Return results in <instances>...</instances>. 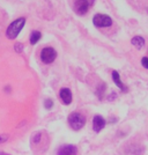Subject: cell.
Segmentation results:
<instances>
[{"instance_id": "1", "label": "cell", "mask_w": 148, "mask_h": 155, "mask_svg": "<svg viewBox=\"0 0 148 155\" xmlns=\"http://www.w3.org/2000/svg\"><path fill=\"white\" fill-rule=\"evenodd\" d=\"M26 25V19L25 18H19V19L14 20L13 22L7 27L6 29V37L9 39H15L21 30L23 29V27Z\"/></svg>"}, {"instance_id": "2", "label": "cell", "mask_w": 148, "mask_h": 155, "mask_svg": "<svg viewBox=\"0 0 148 155\" xmlns=\"http://www.w3.org/2000/svg\"><path fill=\"white\" fill-rule=\"evenodd\" d=\"M67 122H68L72 130L79 131V130H81L84 126V124H86V117L82 114H80V112H72L71 115L68 116Z\"/></svg>"}, {"instance_id": "3", "label": "cell", "mask_w": 148, "mask_h": 155, "mask_svg": "<svg viewBox=\"0 0 148 155\" xmlns=\"http://www.w3.org/2000/svg\"><path fill=\"white\" fill-rule=\"evenodd\" d=\"M93 23L94 26L98 27V28H108V27L112 26V19L109 15L105 14H95L93 18Z\"/></svg>"}, {"instance_id": "4", "label": "cell", "mask_w": 148, "mask_h": 155, "mask_svg": "<svg viewBox=\"0 0 148 155\" xmlns=\"http://www.w3.org/2000/svg\"><path fill=\"white\" fill-rule=\"evenodd\" d=\"M56 58H57V51L51 46L44 48L41 51V60L44 64H52L56 60Z\"/></svg>"}, {"instance_id": "5", "label": "cell", "mask_w": 148, "mask_h": 155, "mask_svg": "<svg viewBox=\"0 0 148 155\" xmlns=\"http://www.w3.org/2000/svg\"><path fill=\"white\" fill-rule=\"evenodd\" d=\"M91 6L89 0H75L74 1V12L77 15H84L89 11V7Z\"/></svg>"}, {"instance_id": "6", "label": "cell", "mask_w": 148, "mask_h": 155, "mask_svg": "<svg viewBox=\"0 0 148 155\" xmlns=\"http://www.w3.org/2000/svg\"><path fill=\"white\" fill-rule=\"evenodd\" d=\"M105 125H107V122H105V119L102 116L96 115V116L94 117V119H93V130L96 133L101 132L105 127Z\"/></svg>"}, {"instance_id": "7", "label": "cell", "mask_w": 148, "mask_h": 155, "mask_svg": "<svg viewBox=\"0 0 148 155\" xmlns=\"http://www.w3.org/2000/svg\"><path fill=\"white\" fill-rule=\"evenodd\" d=\"M59 97H60V100H61V102L66 105H68V104L72 103V100H73V97H72V91L70 88H61L60 91H59Z\"/></svg>"}, {"instance_id": "8", "label": "cell", "mask_w": 148, "mask_h": 155, "mask_svg": "<svg viewBox=\"0 0 148 155\" xmlns=\"http://www.w3.org/2000/svg\"><path fill=\"white\" fill-rule=\"evenodd\" d=\"M77 148L74 145H64L58 149V155H77Z\"/></svg>"}, {"instance_id": "9", "label": "cell", "mask_w": 148, "mask_h": 155, "mask_svg": "<svg viewBox=\"0 0 148 155\" xmlns=\"http://www.w3.org/2000/svg\"><path fill=\"white\" fill-rule=\"evenodd\" d=\"M111 75H112V80H113L115 84H116V86L119 88V89H120V91H127V87H126V86L122 82V79H120V75H119V73H118V72L112 71Z\"/></svg>"}, {"instance_id": "10", "label": "cell", "mask_w": 148, "mask_h": 155, "mask_svg": "<svg viewBox=\"0 0 148 155\" xmlns=\"http://www.w3.org/2000/svg\"><path fill=\"white\" fill-rule=\"evenodd\" d=\"M145 38L143 37H141V36H134L133 38L131 39V44L133 46H135L138 50H140V49H142L143 46H145Z\"/></svg>"}, {"instance_id": "11", "label": "cell", "mask_w": 148, "mask_h": 155, "mask_svg": "<svg viewBox=\"0 0 148 155\" xmlns=\"http://www.w3.org/2000/svg\"><path fill=\"white\" fill-rule=\"evenodd\" d=\"M41 37H42L41 31H38V30H34V31H31V34H30V38H29L30 44H31V45H35L39 39H41Z\"/></svg>"}, {"instance_id": "12", "label": "cell", "mask_w": 148, "mask_h": 155, "mask_svg": "<svg viewBox=\"0 0 148 155\" xmlns=\"http://www.w3.org/2000/svg\"><path fill=\"white\" fill-rule=\"evenodd\" d=\"M105 84H102L98 88H97V91H96V94H97V96H98V98L100 100H102L103 98V94H104V91H105Z\"/></svg>"}, {"instance_id": "13", "label": "cell", "mask_w": 148, "mask_h": 155, "mask_svg": "<svg viewBox=\"0 0 148 155\" xmlns=\"http://www.w3.org/2000/svg\"><path fill=\"white\" fill-rule=\"evenodd\" d=\"M41 137H42V134L39 132L38 133H34V136L31 138V142L32 143H38L41 141Z\"/></svg>"}, {"instance_id": "14", "label": "cell", "mask_w": 148, "mask_h": 155, "mask_svg": "<svg viewBox=\"0 0 148 155\" xmlns=\"http://www.w3.org/2000/svg\"><path fill=\"white\" fill-rule=\"evenodd\" d=\"M44 105L48 110L52 109V107H53V101H52L51 98H46L44 101Z\"/></svg>"}, {"instance_id": "15", "label": "cell", "mask_w": 148, "mask_h": 155, "mask_svg": "<svg viewBox=\"0 0 148 155\" xmlns=\"http://www.w3.org/2000/svg\"><path fill=\"white\" fill-rule=\"evenodd\" d=\"M14 50L16 52H22L23 51V44H21V43H16L15 45H14Z\"/></svg>"}, {"instance_id": "16", "label": "cell", "mask_w": 148, "mask_h": 155, "mask_svg": "<svg viewBox=\"0 0 148 155\" xmlns=\"http://www.w3.org/2000/svg\"><path fill=\"white\" fill-rule=\"evenodd\" d=\"M141 65L146 70H148V57H143V58L141 59Z\"/></svg>"}, {"instance_id": "17", "label": "cell", "mask_w": 148, "mask_h": 155, "mask_svg": "<svg viewBox=\"0 0 148 155\" xmlns=\"http://www.w3.org/2000/svg\"><path fill=\"white\" fill-rule=\"evenodd\" d=\"M7 140H8V136L7 134H0V143L7 141Z\"/></svg>"}, {"instance_id": "18", "label": "cell", "mask_w": 148, "mask_h": 155, "mask_svg": "<svg viewBox=\"0 0 148 155\" xmlns=\"http://www.w3.org/2000/svg\"><path fill=\"white\" fill-rule=\"evenodd\" d=\"M0 155H9L8 153H5V152H0Z\"/></svg>"}, {"instance_id": "19", "label": "cell", "mask_w": 148, "mask_h": 155, "mask_svg": "<svg viewBox=\"0 0 148 155\" xmlns=\"http://www.w3.org/2000/svg\"><path fill=\"white\" fill-rule=\"evenodd\" d=\"M147 12H148V8H147Z\"/></svg>"}]
</instances>
